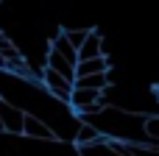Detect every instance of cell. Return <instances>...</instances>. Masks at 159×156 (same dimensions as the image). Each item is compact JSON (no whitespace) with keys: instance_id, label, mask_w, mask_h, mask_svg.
Wrapping results in <instances>:
<instances>
[{"instance_id":"cell-1","label":"cell","mask_w":159,"mask_h":156,"mask_svg":"<svg viewBox=\"0 0 159 156\" xmlns=\"http://www.w3.org/2000/svg\"><path fill=\"white\" fill-rule=\"evenodd\" d=\"M0 156H81V148L67 140H36L28 134L0 131Z\"/></svg>"},{"instance_id":"cell-7","label":"cell","mask_w":159,"mask_h":156,"mask_svg":"<svg viewBox=\"0 0 159 156\" xmlns=\"http://www.w3.org/2000/svg\"><path fill=\"white\" fill-rule=\"evenodd\" d=\"M95 56H103V36H101L98 31H92V33L87 36V42L81 45L78 61H81V59H95Z\"/></svg>"},{"instance_id":"cell-5","label":"cell","mask_w":159,"mask_h":156,"mask_svg":"<svg viewBox=\"0 0 159 156\" xmlns=\"http://www.w3.org/2000/svg\"><path fill=\"white\" fill-rule=\"evenodd\" d=\"M22 134L36 137V140H59L56 131H53L42 117H36V114H25V128H22Z\"/></svg>"},{"instance_id":"cell-3","label":"cell","mask_w":159,"mask_h":156,"mask_svg":"<svg viewBox=\"0 0 159 156\" xmlns=\"http://www.w3.org/2000/svg\"><path fill=\"white\" fill-rule=\"evenodd\" d=\"M0 120H3V131L22 134V128H25V112L20 106L8 103L6 98H0Z\"/></svg>"},{"instance_id":"cell-13","label":"cell","mask_w":159,"mask_h":156,"mask_svg":"<svg viewBox=\"0 0 159 156\" xmlns=\"http://www.w3.org/2000/svg\"><path fill=\"white\" fill-rule=\"evenodd\" d=\"M145 128H148V137H151V140L159 145V114H148V123H145Z\"/></svg>"},{"instance_id":"cell-4","label":"cell","mask_w":159,"mask_h":156,"mask_svg":"<svg viewBox=\"0 0 159 156\" xmlns=\"http://www.w3.org/2000/svg\"><path fill=\"white\" fill-rule=\"evenodd\" d=\"M45 67H53L56 73L67 75L70 81H75V78H78V73H75V67H78V64H73V61H70L64 53H59L56 47H50V50H48V56H45Z\"/></svg>"},{"instance_id":"cell-2","label":"cell","mask_w":159,"mask_h":156,"mask_svg":"<svg viewBox=\"0 0 159 156\" xmlns=\"http://www.w3.org/2000/svg\"><path fill=\"white\" fill-rule=\"evenodd\" d=\"M42 84L48 87V92H50L53 98H59V100L70 103V98H73V89H75V81H70L67 75L56 73L53 67H42Z\"/></svg>"},{"instance_id":"cell-12","label":"cell","mask_w":159,"mask_h":156,"mask_svg":"<svg viewBox=\"0 0 159 156\" xmlns=\"http://www.w3.org/2000/svg\"><path fill=\"white\" fill-rule=\"evenodd\" d=\"M64 33H67V39H70V42L81 50V45L87 42V36H89L92 31H89V28H64Z\"/></svg>"},{"instance_id":"cell-11","label":"cell","mask_w":159,"mask_h":156,"mask_svg":"<svg viewBox=\"0 0 159 156\" xmlns=\"http://www.w3.org/2000/svg\"><path fill=\"white\" fill-rule=\"evenodd\" d=\"M103 134H101V128L98 126H92V123H81V128H78V134H75V145H89V142H98Z\"/></svg>"},{"instance_id":"cell-8","label":"cell","mask_w":159,"mask_h":156,"mask_svg":"<svg viewBox=\"0 0 159 156\" xmlns=\"http://www.w3.org/2000/svg\"><path fill=\"white\" fill-rule=\"evenodd\" d=\"M78 75H92V73H109V59L106 56H95V59H81L75 67Z\"/></svg>"},{"instance_id":"cell-6","label":"cell","mask_w":159,"mask_h":156,"mask_svg":"<svg viewBox=\"0 0 159 156\" xmlns=\"http://www.w3.org/2000/svg\"><path fill=\"white\" fill-rule=\"evenodd\" d=\"M78 148H81V156H123L115 145H112V140H109V137H101L98 142L78 145Z\"/></svg>"},{"instance_id":"cell-9","label":"cell","mask_w":159,"mask_h":156,"mask_svg":"<svg viewBox=\"0 0 159 156\" xmlns=\"http://www.w3.org/2000/svg\"><path fill=\"white\" fill-rule=\"evenodd\" d=\"M50 47H56V50H59V53H64V56H67V59H70L73 64H78V47H75V45H73V42L67 39V33H64V31H61L59 36H53Z\"/></svg>"},{"instance_id":"cell-10","label":"cell","mask_w":159,"mask_h":156,"mask_svg":"<svg viewBox=\"0 0 159 156\" xmlns=\"http://www.w3.org/2000/svg\"><path fill=\"white\" fill-rule=\"evenodd\" d=\"M75 87H87V89H106L109 87V73H92V75H78Z\"/></svg>"}]
</instances>
